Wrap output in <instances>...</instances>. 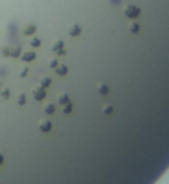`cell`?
<instances>
[{"instance_id": "1", "label": "cell", "mask_w": 169, "mask_h": 184, "mask_svg": "<svg viewBox=\"0 0 169 184\" xmlns=\"http://www.w3.org/2000/svg\"><path fill=\"white\" fill-rule=\"evenodd\" d=\"M141 14V11H139V8H136V6H130V5H127L126 8H124V15L126 17H129V18H136Z\"/></svg>"}, {"instance_id": "2", "label": "cell", "mask_w": 169, "mask_h": 184, "mask_svg": "<svg viewBox=\"0 0 169 184\" xmlns=\"http://www.w3.org/2000/svg\"><path fill=\"white\" fill-rule=\"evenodd\" d=\"M45 96H47V91H45V88L42 85H37V87L33 88V97L36 100H42Z\"/></svg>"}, {"instance_id": "3", "label": "cell", "mask_w": 169, "mask_h": 184, "mask_svg": "<svg viewBox=\"0 0 169 184\" xmlns=\"http://www.w3.org/2000/svg\"><path fill=\"white\" fill-rule=\"evenodd\" d=\"M51 127H53V124H51L49 120H41L39 121V129H41L42 132H49Z\"/></svg>"}, {"instance_id": "4", "label": "cell", "mask_w": 169, "mask_h": 184, "mask_svg": "<svg viewBox=\"0 0 169 184\" xmlns=\"http://www.w3.org/2000/svg\"><path fill=\"white\" fill-rule=\"evenodd\" d=\"M53 51H54V52H57V54H60V56H61V54H64L66 51L63 50V42H61V41H57V42L53 45Z\"/></svg>"}, {"instance_id": "5", "label": "cell", "mask_w": 169, "mask_h": 184, "mask_svg": "<svg viewBox=\"0 0 169 184\" xmlns=\"http://www.w3.org/2000/svg\"><path fill=\"white\" fill-rule=\"evenodd\" d=\"M35 58H36V54L31 51H27V52H24V54H21L23 62H31V60H35Z\"/></svg>"}, {"instance_id": "6", "label": "cell", "mask_w": 169, "mask_h": 184, "mask_svg": "<svg viewBox=\"0 0 169 184\" xmlns=\"http://www.w3.org/2000/svg\"><path fill=\"white\" fill-rule=\"evenodd\" d=\"M97 91H99L100 94H108L109 93V87H108L106 84L100 82V84H97Z\"/></svg>"}, {"instance_id": "7", "label": "cell", "mask_w": 169, "mask_h": 184, "mask_svg": "<svg viewBox=\"0 0 169 184\" xmlns=\"http://www.w3.org/2000/svg\"><path fill=\"white\" fill-rule=\"evenodd\" d=\"M81 33V29H79V25H70V27H69V35L70 36H78V35H79Z\"/></svg>"}, {"instance_id": "8", "label": "cell", "mask_w": 169, "mask_h": 184, "mask_svg": "<svg viewBox=\"0 0 169 184\" xmlns=\"http://www.w3.org/2000/svg\"><path fill=\"white\" fill-rule=\"evenodd\" d=\"M55 74L57 75H66L67 74V68L64 66V64H60V66L57 64L55 66Z\"/></svg>"}, {"instance_id": "9", "label": "cell", "mask_w": 169, "mask_h": 184, "mask_svg": "<svg viewBox=\"0 0 169 184\" xmlns=\"http://www.w3.org/2000/svg\"><path fill=\"white\" fill-rule=\"evenodd\" d=\"M57 100H58V103L64 105V103H67V102H69V97H67V94H66V93H61V94H58V96H57Z\"/></svg>"}, {"instance_id": "10", "label": "cell", "mask_w": 169, "mask_h": 184, "mask_svg": "<svg viewBox=\"0 0 169 184\" xmlns=\"http://www.w3.org/2000/svg\"><path fill=\"white\" fill-rule=\"evenodd\" d=\"M43 111L47 114H54V111H55V106H54V103H47L43 106Z\"/></svg>"}, {"instance_id": "11", "label": "cell", "mask_w": 169, "mask_h": 184, "mask_svg": "<svg viewBox=\"0 0 169 184\" xmlns=\"http://www.w3.org/2000/svg\"><path fill=\"white\" fill-rule=\"evenodd\" d=\"M72 109H73V105L67 102V103H64V108H63V112L64 114H69V112H72Z\"/></svg>"}, {"instance_id": "12", "label": "cell", "mask_w": 169, "mask_h": 184, "mask_svg": "<svg viewBox=\"0 0 169 184\" xmlns=\"http://www.w3.org/2000/svg\"><path fill=\"white\" fill-rule=\"evenodd\" d=\"M129 30H130L132 33H138V31H139V25L136 23H130V24H129Z\"/></svg>"}, {"instance_id": "13", "label": "cell", "mask_w": 169, "mask_h": 184, "mask_svg": "<svg viewBox=\"0 0 169 184\" xmlns=\"http://www.w3.org/2000/svg\"><path fill=\"white\" fill-rule=\"evenodd\" d=\"M35 31H36V27H35V25H27V27L24 29V33H25V35H33Z\"/></svg>"}, {"instance_id": "14", "label": "cell", "mask_w": 169, "mask_h": 184, "mask_svg": "<svg viewBox=\"0 0 169 184\" xmlns=\"http://www.w3.org/2000/svg\"><path fill=\"white\" fill-rule=\"evenodd\" d=\"M51 84V80H49V78L48 76H43L42 78V80H41V85H42V87L45 88V87H48V85Z\"/></svg>"}, {"instance_id": "15", "label": "cell", "mask_w": 169, "mask_h": 184, "mask_svg": "<svg viewBox=\"0 0 169 184\" xmlns=\"http://www.w3.org/2000/svg\"><path fill=\"white\" fill-rule=\"evenodd\" d=\"M30 45H31V47H33V48H37L39 45H41V39H37V37H33V39H31V41H30Z\"/></svg>"}, {"instance_id": "16", "label": "cell", "mask_w": 169, "mask_h": 184, "mask_svg": "<svg viewBox=\"0 0 169 184\" xmlns=\"http://www.w3.org/2000/svg\"><path fill=\"white\" fill-rule=\"evenodd\" d=\"M17 103L18 105H24L25 103V96L21 93V94H18V97H17Z\"/></svg>"}, {"instance_id": "17", "label": "cell", "mask_w": 169, "mask_h": 184, "mask_svg": "<svg viewBox=\"0 0 169 184\" xmlns=\"http://www.w3.org/2000/svg\"><path fill=\"white\" fill-rule=\"evenodd\" d=\"M19 52H21L19 47H15V48H12V51H11V56H12V57H18V56H19Z\"/></svg>"}, {"instance_id": "18", "label": "cell", "mask_w": 169, "mask_h": 184, "mask_svg": "<svg viewBox=\"0 0 169 184\" xmlns=\"http://www.w3.org/2000/svg\"><path fill=\"white\" fill-rule=\"evenodd\" d=\"M112 109H114V108L111 106V105H105L102 111H103V114H111V112H112Z\"/></svg>"}, {"instance_id": "19", "label": "cell", "mask_w": 169, "mask_h": 184, "mask_svg": "<svg viewBox=\"0 0 169 184\" xmlns=\"http://www.w3.org/2000/svg\"><path fill=\"white\" fill-rule=\"evenodd\" d=\"M57 66V60L53 58V60H49V68H55Z\"/></svg>"}, {"instance_id": "20", "label": "cell", "mask_w": 169, "mask_h": 184, "mask_svg": "<svg viewBox=\"0 0 169 184\" xmlns=\"http://www.w3.org/2000/svg\"><path fill=\"white\" fill-rule=\"evenodd\" d=\"M2 96H3V97H9V90L5 88V90L2 91Z\"/></svg>"}, {"instance_id": "21", "label": "cell", "mask_w": 169, "mask_h": 184, "mask_svg": "<svg viewBox=\"0 0 169 184\" xmlns=\"http://www.w3.org/2000/svg\"><path fill=\"white\" fill-rule=\"evenodd\" d=\"M19 75H21V76H25V75H27V69H23V70H21V74H19Z\"/></svg>"}, {"instance_id": "22", "label": "cell", "mask_w": 169, "mask_h": 184, "mask_svg": "<svg viewBox=\"0 0 169 184\" xmlns=\"http://www.w3.org/2000/svg\"><path fill=\"white\" fill-rule=\"evenodd\" d=\"M2 163H3V156L0 154V165H2Z\"/></svg>"}]
</instances>
